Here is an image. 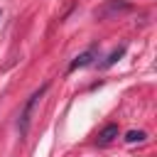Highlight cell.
Returning a JSON list of instances; mask_svg holds the SVG:
<instances>
[{
	"mask_svg": "<svg viewBox=\"0 0 157 157\" xmlns=\"http://www.w3.org/2000/svg\"><path fill=\"white\" fill-rule=\"evenodd\" d=\"M145 137H147V135H145V130H130V132L125 135V142H130V145H132V142H142Z\"/></svg>",
	"mask_w": 157,
	"mask_h": 157,
	"instance_id": "obj_6",
	"label": "cell"
},
{
	"mask_svg": "<svg viewBox=\"0 0 157 157\" xmlns=\"http://www.w3.org/2000/svg\"><path fill=\"white\" fill-rule=\"evenodd\" d=\"M125 12V10H130V5L128 2H123V0H115V2H110L108 7H103V10H98V15H110V12Z\"/></svg>",
	"mask_w": 157,
	"mask_h": 157,
	"instance_id": "obj_4",
	"label": "cell"
},
{
	"mask_svg": "<svg viewBox=\"0 0 157 157\" xmlns=\"http://www.w3.org/2000/svg\"><path fill=\"white\" fill-rule=\"evenodd\" d=\"M93 56H96V47H88V49L81 52L78 56H74V61L69 64V71H76V69H81V66H88V64L93 61Z\"/></svg>",
	"mask_w": 157,
	"mask_h": 157,
	"instance_id": "obj_2",
	"label": "cell"
},
{
	"mask_svg": "<svg viewBox=\"0 0 157 157\" xmlns=\"http://www.w3.org/2000/svg\"><path fill=\"white\" fill-rule=\"evenodd\" d=\"M47 88H49V83H44L42 88H37L29 98H27V103L22 105V113H20V120H17V130H20V135L25 137L27 132H29V125H32V115H34V108L39 105V101H42V96L47 93Z\"/></svg>",
	"mask_w": 157,
	"mask_h": 157,
	"instance_id": "obj_1",
	"label": "cell"
},
{
	"mask_svg": "<svg viewBox=\"0 0 157 157\" xmlns=\"http://www.w3.org/2000/svg\"><path fill=\"white\" fill-rule=\"evenodd\" d=\"M123 54H125V47H118L115 52H110V54H108V59L101 64V69H108V66H113V64H115V61H118Z\"/></svg>",
	"mask_w": 157,
	"mask_h": 157,
	"instance_id": "obj_5",
	"label": "cell"
},
{
	"mask_svg": "<svg viewBox=\"0 0 157 157\" xmlns=\"http://www.w3.org/2000/svg\"><path fill=\"white\" fill-rule=\"evenodd\" d=\"M118 132H120L118 125H115V123H108V125L98 132V145H110V142L118 137Z\"/></svg>",
	"mask_w": 157,
	"mask_h": 157,
	"instance_id": "obj_3",
	"label": "cell"
}]
</instances>
